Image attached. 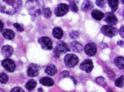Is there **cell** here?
Instances as JSON below:
<instances>
[{"instance_id": "cell-1", "label": "cell", "mask_w": 124, "mask_h": 92, "mask_svg": "<svg viewBox=\"0 0 124 92\" xmlns=\"http://www.w3.org/2000/svg\"><path fill=\"white\" fill-rule=\"evenodd\" d=\"M22 5L21 0H0V11L12 15L20 10Z\"/></svg>"}, {"instance_id": "cell-2", "label": "cell", "mask_w": 124, "mask_h": 92, "mask_svg": "<svg viewBox=\"0 0 124 92\" xmlns=\"http://www.w3.org/2000/svg\"><path fill=\"white\" fill-rule=\"evenodd\" d=\"M40 6L38 0H28L25 4L26 9L29 14L34 16L41 14L42 11Z\"/></svg>"}, {"instance_id": "cell-3", "label": "cell", "mask_w": 124, "mask_h": 92, "mask_svg": "<svg viewBox=\"0 0 124 92\" xmlns=\"http://www.w3.org/2000/svg\"><path fill=\"white\" fill-rule=\"evenodd\" d=\"M101 30L104 35L110 38L116 36L118 32L117 29L109 25H103L101 27Z\"/></svg>"}, {"instance_id": "cell-4", "label": "cell", "mask_w": 124, "mask_h": 92, "mask_svg": "<svg viewBox=\"0 0 124 92\" xmlns=\"http://www.w3.org/2000/svg\"><path fill=\"white\" fill-rule=\"evenodd\" d=\"M64 61L65 65L71 68L75 66L78 63V58L76 55L72 54L66 55L64 58Z\"/></svg>"}, {"instance_id": "cell-5", "label": "cell", "mask_w": 124, "mask_h": 92, "mask_svg": "<svg viewBox=\"0 0 124 92\" xmlns=\"http://www.w3.org/2000/svg\"><path fill=\"white\" fill-rule=\"evenodd\" d=\"M38 42L43 49L50 50L53 49L52 43L50 38L47 37H43L39 39Z\"/></svg>"}, {"instance_id": "cell-6", "label": "cell", "mask_w": 124, "mask_h": 92, "mask_svg": "<svg viewBox=\"0 0 124 92\" xmlns=\"http://www.w3.org/2000/svg\"><path fill=\"white\" fill-rule=\"evenodd\" d=\"M69 6L67 4L62 3L59 4L55 8L54 13L58 17H61L66 14L69 12Z\"/></svg>"}, {"instance_id": "cell-7", "label": "cell", "mask_w": 124, "mask_h": 92, "mask_svg": "<svg viewBox=\"0 0 124 92\" xmlns=\"http://www.w3.org/2000/svg\"><path fill=\"white\" fill-rule=\"evenodd\" d=\"M79 67L80 69L87 73L90 72L93 68L92 60L89 59H86L80 64Z\"/></svg>"}, {"instance_id": "cell-8", "label": "cell", "mask_w": 124, "mask_h": 92, "mask_svg": "<svg viewBox=\"0 0 124 92\" xmlns=\"http://www.w3.org/2000/svg\"><path fill=\"white\" fill-rule=\"evenodd\" d=\"M1 64L6 70L9 72H13L15 70L16 65L14 61L10 59H4L2 61Z\"/></svg>"}, {"instance_id": "cell-9", "label": "cell", "mask_w": 124, "mask_h": 92, "mask_svg": "<svg viewBox=\"0 0 124 92\" xmlns=\"http://www.w3.org/2000/svg\"><path fill=\"white\" fill-rule=\"evenodd\" d=\"M104 16V21L108 25H114L117 23V19L113 12H107Z\"/></svg>"}, {"instance_id": "cell-10", "label": "cell", "mask_w": 124, "mask_h": 92, "mask_svg": "<svg viewBox=\"0 0 124 92\" xmlns=\"http://www.w3.org/2000/svg\"><path fill=\"white\" fill-rule=\"evenodd\" d=\"M40 67L38 65L31 63L29 66L27 71V74L30 77H34L38 75Z\"/></svg>"}, {"instance_id": "cell-11", "label": "cell", "mask_w": 124, "mask_h": 92, "mask_svg": "<svg viewBox=\"0 0 124 92\" xmlns=\"http://www.w3.org/2000/svg\"><path fill=\"white\" fill-rule=\"evenodd\" d=\"M84 50L86 55L91 56L94 55L96 53L97 48L96 45L94 43H89L85 45Z\"/></svg>"}, {"instance_id": "cell-12", "label": "cell", "mask_w": 124, "mask_h": 92, "mask_svg": "<svg viewBox=\"0 0 124 92\" xmlns=\"http://www.w3.org/2000/svg\"><path fill=\"white\" fill-rule=\"evenodd\" d=\"M55 47L61 53H65L70 51V48L67 43L62 40L57 42Z\"/></svg>"}, {"instance_id": "cell-13", "label": "cell", "mask_w": 124, "mask_h": 92, "mask_svg": "<svg viewBox=\"0 0 124 92\" xmlns=\"http://www.w3.org/2000/svg\"><path fill=\"white\" fill-rule=\"evenodd\" d=\"M1 53L5 57L8 58L11 56L13 52V49L11 46L6 45L3 46L1 48Z\"/></svg>"}, {"instance_id": "cell-14", "label": "cell", "mask_w": 124, "mask_h": 92, "mask_svg": "<svg viewBox=\"0 0 124 92\" xmlns=\"http://www.w3.org/2000/svg\"><path fill=\"white\" fill-rule=\"evenodd\" d=\"M93 6V3L90 0H85L81 5V10L84 12H86L91 9Z\"/></svg>"}, {"instance_id": "cell-15", "label": "cell", "mask_w": 124, "mask_h": 92, "mask_svg": "<svg viewBox=\"0 0 124 92\" xmlns=\"http://www.w3.org/2000/svg\"><path fill=\"white\" fill-rule=\"evenodd\" d=\"M2 34L5 38L9 40L13 39L15 37L14 31L10 29H6L3 30L2 31Z\"/></svg>"}, {"instance_id": "cell-16", "label": "cell", "mask_w": 124, "mask_h": 92, "mask_svg": "<svg viewBox=\"0 0 124 92\" xmlns=\"http://www.w3.org/2000/svg\"><path fill=\"white\" fill-rule=\"evenodd\" d=\"M70 46L73 51L75 52L79 53L83 50V46L78 41H72L70 43Z\"/></svg>"}, {"instance_id": "cell-17", "label": "cell", "mask_w": 124, "mask_h": 92, "mask_svg": "<svg viewBox=\"0 0 124 92\" xmlns=\"http://www.w3.org/2000/svg\"><path fill=\"white\" fill-rule=\"evenodd\" d=\"M39 82L42 85L46 86H52L54 84L53 79L50 77H47L41 78L39 80Z\"/></svg>"}, {"instance_id": "cell-18", "label": "cell", "mask_w": 124, "mask_h": 92, "mask_svg": "<svg viewBox=\"0 0 124 92\" xmlns=\"http://www.w3.org/2000/svg\"><path fill=\"white\" fill-rule=\"evenodd\" d=\"M52 33L54 37L58 39L62 38L63 34L62 30L58 27H55L53 29Z\"/></svg>"}, {"instance_id": "cell-19", "label": "cell", "mask_w": 124, "mask_h": 92, "mask_svg": "<svg viewBox=\"0 0 124 92\" xmlns=\"http://www.w3.org/2000/svg\"><path fill=\"white\" fill-rule=\"evenodd\" d=\"M91 14L93 18L98 20H101L104 16V14L102 12L97 9L93 10Z\"/></svg>"}, {"instance_id": "cell-20", "label": "cell", "mask_w": 124, "mask_h": 92, "mask_svg": "<svg viewBox=\"0 0 124 92\" xmlns=\"http://www.w3.org/2000/svg\"><path fill=\"white\" fill-rule=\"evenodd\" d=\"M45 71V73L47 74L52 76L57 73V69L54 65L52 64L47 66Z\"/></svg>"}, {"instance_id": "cell-21", "label": "cell", "mask_w": 124, "mask_h": 92, "mask_svg": "<svg viewBox=\"0 0 124 92\" xmlns=\"http://www.w3.org/2000/svg\"><path fill=\"white\" fill-rule=\"evenodd\" d=\"M114 61L116 65L119 69H124V57H123L117 56L114 59Z\"/></svg>"}, {"instance_id": "cell-22", "label": "cell", "mask_w": 124, "mask_h": 92, "mask_svg": "<svg viewBox=\"0 0 124 92\" xmlns=\"http://www.w3.org/2000/svg\"><path fill=\"white\" fill-rule=\"evenodd\" d=\"M108 3L112 12H114L116 11L119 3L118 0H108Z\"/></svg>"}, {"instance_id": "cell-23", "label": "cell", "mask_w": 124, "mask_h": 92, "mask_svg": "<svg viewBox=\"0 0 124 92\" xmlns=\"http://www.w3.org/2000/svg\"><path fill=\"white\" fill-rule=\"evenodd\" d=\"M37 83L35 80L31 79L29 80L25 85V87L29 91H31L36 86Z\"/></svg>"}, {"instance_id": "cell-24", "label": "cell", "mask_w": 124, "mask_h": 92, "mask_svg": "<svg viewBox=\"0 0 124 92\" xmlns=\"http://www.w3.org/2000/svg\"><path fill=\"white\" fill-rule=\"evenodd\" d=\"M124 76L122 75L116 80L115 82V85L117 87L122 88L124 86Z\"/></svg>"}, {"instance_id": "cell-25", "label": "cell", "mask_w": 124, "mask_h": 92, "mask_svg": "<svg viewBox=\"0 0 124 92\" xmlns=\"http://www.w3.org/2000/svg\"><path fill=\"white\" fill-rule=\"evenodd\" d=\"M95 81L97 83L102 87H105L106 84L104 78L102 77H98L95 79Z\"/></svg>"}, {"instance_id": "cell-26", "label": "cell", "mask_w": 124, "mask_h": 92, "mask_svg": "<svg viewBox=\"0 0 124 92\" xmlns=\"http://www.w3.org/2000/svg\"><path fill=\"white\" fill-rule=\"evenodd\" d=\"M42 12L44 17L46 18H50L51 14V12L50 9L48 8H43Z\"/></svg>"}, {"instance_id": "cell-27", "label": "cell", "mask_w": 124, "mask_h": 92, "mask_svg": "<svg viewBox=\"0 0 124 92\" xmlns=\"http://www.w3.org/2000/svg\"><path fill=\"white\" fill-rule=\"evenodd\" d=\"M8 75L4 73H0V82L2 84H5L8 81Z\"/></svg>"}, {"instance_id": "cell-28", "label": "cell", "mask_w": 124, "mask_h": 92, "mask_svg": "<svg viewBox=\"0 0 124 92\" xmlns=\"http://www.w3.org/2000/svg\"><path fill=\"white\" fill-rule=\"evenodd\" d=\"M69 6L71 10L73 12L76 13L78 11V7L73 1H71L69 3Z\"/></svg>"}, {"instance_id": "cell-29", "label": "cell", "mask_w": 124, "mask_h": 92, "mask_svg": "<svg viewBox=\"0 0 124 92\" xmlns=\"http://www.w3.org/2000/svg\"><path fill=\"white\" fill-rule=\"evenodd\" d=\"M69 36L71 39H75L79 37V33L77 31L72 30L69 33Z\"/></svg>"}, {"instance_id": "cell-30", "label": "cell", "mask_w": 124, "mask_h": 92, "mask_svg": "<svg viewBox=\"0 0 124 92\" xmlns=\"http://www.w3.org/2000/svg\"><path fill=\"white\" fill-rule=\"evenodd\" d=\"M107 0H95L96 5L100 8H103L106 3Z\"/></svg>"}, {"instance_id": "cell-31", "label": "cell", "mask_w": 124, "mask_h": 92, "mask_svg": "<svg viewBox=\"0 0 124 92\" xmlns=\"http://www.w3.org/2000/svg\"><path fill=\"white\" fill-rule=\"evenodd\" d=\"M53 52L54 54V58L56 59L59 58L60 57L61 53L58 50L56 47L54 49Z\"/></svg>"}, {"instance_id": "cell-32", "label": "cell", "mask_w": 124, "mask_h": 92, "mask_svg": "<svg viewBox=\"0 0 124 92\" xmlns=\"http://www.w3.org/2000/svg\"><path fill=\"white\" fill-rule=\"evenodd\" d=\"M69 73L67 70H64L60 73V77L62 78H65L69 76Z\"/></svg>"}, {"instance_id": "cell-33", "label": "cell", "mask_w": 124, "mask_h": 92, "mask_svg": "<svg viewBox=\"0 0 124 92\" xmlns=\"http://www.w3.org/2000/svg\"><path fill=\"white\" fill-rule=\"evenodd\" d=\"M13 26L19 31L22 32L24 30L21 27L19 23H14L13 24Z\"/></svg>"}, {"instance_id": "cell-34", "label": "cell", "mask_w": 124, "mask_h": 92, "mask_svg": "<svg viewBox=\"0 0 124 92\" xmlns=\"http://www.w3.org/2000/svg\"><path fill=\"white\" fill-rule=\"evenodd\" d=\"M12 92H24L23 89L22 88L19 87H16L13 88L11 90Z\"/></svg>"}, {"instance_id": "cell-35", "label": "cell", "mask_w": 124, "mask_h": 92, "mask_svg": "<svg viewBox=\"0 0 124 92\" xmlns=\"http://www.w3.org/2000/svg\"><path fill=\"white\" fill-rule=\"evenodd\" d=\"M119 34L120 36L122 38L124 37V27L122 26L121 27L119 30Z\"/></svg>"}, {"instance_id": "cell-36", "label": "cell", "mask_w": 124, "mask_h": 92, "mask_svg": "<svg viewBox=\"0 0 124 92\" xmlns=\"http://www.w3.org/2000/svg\"><path fill=\"white\" fill-rule=\"evenodd\" d=\"M108 74L109 76L111 78L113 79L115 78V73L112 71L110 70L108 71Z\"/></svg>"}, {"instance_id": "cell-37", "label": "cell", "mask_w": 124, "mask_h": 92, "mask_svg": "<svg viewBox=\"0 0 124 92\" xmlns=\"http://www.w3.org/2000/svg\"><path fill=\"white\" fill-rule=\"evenodd\" d=\"M117 45L120 47H123L124 46V41L122 40H120L118 41L117 43Z\"/></svg>"}, {"instance_id": "cell-38", "label": "cell", "mask_w": 124, "mask_h": 92, "mask_svg": "<svg viewBox=\"0 0 124 92\" xmlns=\"http://www.w3.org/2000/svg\"><path fill=\"white\" fill-rule=\"evenodd\" d=\"M69 77L72 80L74 85H76L77 83V82L76 79L73 77L71 76H69Z\"/></svg>"}, {"instance_id": "cell-39", "label": "cell", "mask_w": 124, "mask_h": 92, "mask_svg": "<svg viewBox=\"0 0 124 92\" xmlns=\"http://www.w3.org/2000/svg\"><path fill=\"white\" fill-rule=\"evenodd\" d=\"M100 45V46L102 49H104L107 46L106 44L102 43H101Z\"/></svg>"}, {"instance_id": "cell-40", "label": "cell", "mask_w": 124, "mask_h": 92, "mask_svg": "<svg viewBox=\"0 0 124 92\" xmlns=\"http://www.w3.org/2000/svg\"><path fill=\"white\" fill-rule=\"evenodd\" d=\"M3 27V24L2 22L0 20V32L2 31Z\"/></svg>"}, {"instance_id": "cell-41", "label": "cell", "mask_w": 124, "mask_h": 92, "mask_svg": "<svg viewBox=\"0 0 124 92\" xmlns=\"http://www.w3.org/2000/svg\"><path fill=\"white\" fill-rule=\"evenodd\" d=\"M37 90L39 92H41L43 91V89L42 88L39 87L38 88Z\"/></svg>"}, {"instance_id": "cell-42", "label": "cell", "mask_w": 124, "mask_h": 92, "mask_svg": "<svg viewBox=\"0 0 124 92\" xmlns=\"http://www.w3.org/2000/svg\"><path fill=\"white\" fill-rule=\"evenodd\" d=\"M108 91L109 92H113L112 90L110 88H108Z\"/></svg>"}, {"instance_id": "cell-43", "label": "cell", "mask_w": 124, "mask_h": 92, "mask_svg": "<svg viewBox=\"0 0 124 92\" xmlns=\"http://www.w3.org/2000/svg\"><path fill=\"white\" fill-rule=\"evenodd\" d=\"M124 0H121V2L123 3V4H124Z\"/></svg>"}]
</instances>
